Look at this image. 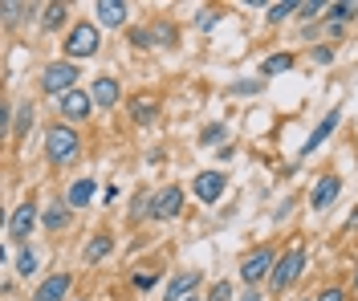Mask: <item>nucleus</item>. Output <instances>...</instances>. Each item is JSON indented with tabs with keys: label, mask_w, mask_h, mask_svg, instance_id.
I'll return each instance as SVG.
<instances>
[{
	"label": "nucleus",
	"mask_w": 358,
	"mask_h": 301,
	"mask_svg": "<svg viewBox=\"0 0 358 301\" xmlns=\"http://www.w3.org/2000/svg\"><path fill=\"white\" fill-rule=\"evenodd\" d=\"M98 45H102V33H98V24H73L69 29V37H66V57L69 61H78V57H94L98 53Z\"/></svg>",
	"instance_id": "f257e3e1"
},
{
	"label": "nucleus",
	"mask_w": 358,
	"mask_h": 301,
	"mask_svg": "<svg viewBox=\"0 0 358 301\" xmlns=\"http://www.w3.org/2000/svg\"><path fill=\"white\" fill-rule=\"evenodd\" d=\"M73 82H78V66H73V61H53V66H45V73H41V90L53 94V98L73 94Z\"/></svg>",
	"instance_id": "f03ea898"
},
{
	"label": "nucleus",
	"mask_w": 358,
	"mask_h": 301,
	"mask_svg": "<svg viewBox=\"0 0 358 301\" xmlns=\"http://www.w3.org/2000/svg\"><path fill=\"white\" fill-rule=\"evenodd\" d=\"M45 151L53 163H73L78 159V135L69 126H49L45 131Z\"/></svg>",
	"instance_id": "7ed1b4c3"
},
{
	"label": "nucleus",
	"mask_w": 358,
	"mask_h": 301,
	"mask_svg": "<svg viewBox=\"0 0 358 301\" xmlns=\"http://www.w3.org/2000/svg\"><path fill=\"white\" fill-rule=\"evenodd\" d=\"M301 265H306V253H301V249H289V253L273 265V277H268V285H273L277 293H281V289H289L293 281L301 277Z\"/></svg>",
	"instance_id": "20e7f679"
},
{
	"label": "nucleus",
	"mask_w": 358,
	"mask_h": 301,
	"mask_svg": "<svg viewBox=\"0 0 358 301\" xmlns=\"http://www.w3.org/2000/svg\"><path fill=\"white\" fill-rule=\"evenodd\" d=\"M241 277L248 285H257L261 277H273V253L268 249H257L252 256H245V265H241Z\"/></svg>",
	"instance_id": "39448f33"
},
{
	"label": "nucleus",
	"mask_w": 358,
	"mask_h": 301,
	"mask_svg": "<svg viewBox=\"0 0 358 301\" xmlns=\"http://www.w3.org/2000/svg\"><path fill=\"white\" fill-rule=\"evenodd\" d=\"M192 191L200 196L203 204H216V200L224 196V175L220 171H200V175L192 179Z\"/></svg>",
	"instance_id": "423d86ee"
},
{
	"label": "nucleus",
	"mask_w": 358,
	"mask_h": 301,
	"mask_svg": "<svg viewBox=\"0 0 358 301\" xmlns=\"http://www.w3.org/2000/svg\"><path fill=\"white\" fill-rule=\"evenodd\" d=\"M179 208H183V191L179 187H163L151 200V216L155 220H171V216H179Z\"/></svg>",
	"instance_id": "0eeeda50"
},
{
	"label": "nucleus",
	"mask_w": 358,
	"mask_h": 301,
	"mask_svg": "<svg viewBox=\"0 0 358 301\" xmlns=\"http://www.w3.org/2000/svg\"><path fill=\"white\" fill-rule=\"evenodd\" d=\"M69 285H73V277H69V273H57V277H45L41 285H37V293H33V301H66Z\"/></svg>",
	"instance_id": "6e6552de"
},
{
	"label": "nucleus",
	"mask_w": 358,
	"mask_h": 301,
	"mask_svg": "<svg viewBox=\"0 0 358 301\" xmlns=\"http://www.w3.org/2000/svg\"><path fill=\"white\" fill-rule=\"evenodd\" d=\"M90 110H94V98L82 90H73L62 98V115L69 118V122H82V118H90Z\"/></svg>",
	"instance_id": "1a4fd4ad"
},
{
	"label": "nucleus",
	"mask_w": 358,
	"mask_h": 301,
	"mask_svg": "<svg viewBox=\"0 0 358 301\" xmlns=\"http://www.w3.org/2000/svg\"><path fill=\"white\" fill-rule=\"evenodd\" d=\"M33 224H37V208L33 204H21V208L13 212V220H8V236L13 240H29Z\"/></svg>",
	"instance_id": "9d476101"
},
{
	"label": "nucleus",
	"mask_w": 358,
	"mask_h": 301,
	"mask_svg": "<svg viewBox=\"0 0 358 301\" xmlns=\"http://www.w3.org/2000/svg\"><path fill=\"white\" fill-rule=\"evenodd\" d=\"M338 191H342V179H334V175H326L322 184L313 187L310 204H313V208H317V212H322V208H330V204H334V200H338Z\"/></svg>",
	"instance_id": "9b49d317"
},
{
	"label": "nucleus",
	"mask_w": 358,
	"mask_h": 301,
	"mask_svg": "<svg viewBox=\"0 0 358 301\" xmlns=\"http://www.w3.org/2000/svg\"><path fill=\"white\" fill-rule=\"evenodd\" d=\"M90 98H94V106L110 110L114 102H118V82H114V78H98V82H94V90H90Z\"/></svg>",
	"instance_id": "f8f14e48"
},
{
	"label": "nucleus",
	"mask_w": 358,
	"mask_h": 301,
	"mask_svg": "<svg viewBox=\"0 0 358 301\" xmlns=\"http://www.w3.org/2000/svg\"><path fill=\"white\" fill-rule=\"evenodd\" d=\"M94 17L102 24H122L127 21V4H122V0H98V4H94Z\"/></svg>",
	"instance_id": "ddd939ff"
},
{
	"label": "nucleus",
	"mask_w": 358,
	"mask_h": 301,
	"mask_svg": "<svg viewBox=\"0 0 358 301\" xmlns=\"http://www.w3.org/2000/svg\"><path fill=\"white\" fill-rule=\"evenodd\" d=\"M334 126H338V110H330V115L322 118V126H313L310 142H306V147H301V151H306V155H313V151H317V147H322V142H326V139H330V135H334Z\"/></svg>",
	"instance_id": "4468645a"
},
{
	"label": "nucleus",
	"mask_w": 358,
	"mask_h": 301,
	"mask_svg": "<svg viewBox=\"0 0 358 301\" xmlns=\"http://www.w3.org/2000/svg\"><path fill=\"white\" fill-rule=\"evenodd\" d=\"M131 115H134V122H138V126L155 122V115H159V98H151V94L134 98V102H131Z\"/></svg>",
	"instance_id": "2eb2a0df"
},
{
	"label": "nucleus",
	"mask_w": 358,
	"mask_h": 301,
	"mask_svg": "<svg viewBox=\"0 0 358 301\" xmlns=\"http://www.w3.org/2000/svg\"><path fill=\"white\" fill-rule=\"evenodd\" d=\"M196 285H200V273H176V281L167 285V301H183Z\"/></svg>",
	"instance_id": "dca6fc26"
},
{
	"label": "nucleus",
	"mask_w": 358,
	"mask_h": 301,
	"mask_svg": "<svg viewBox=\"0 0 358 301\" xmlns=\"http://www.w3.org/2000/svg\"><path fill=\"white\" fill-rule=\"evenodd\" d=\"M90 200H94V179H78V184L69 187V208H86Z\"/></svg>",
	"instance_id": "f3484780"
},
{
	"label": "nucleus",
	"mask_w": 358,
	"mask_h": 301,
	"mask_svg": "<svg viewBox=\"0 0 358 301\" xmlns=\"http://www.w3.org/2000/svg\"><path fill=\"white\" fill-rule=\"evenodd\" d=\"M41 224H45L49 232L66 228V224H69V204H62V200H57V204H53V208H49V212L41 216Z\"/></svg>",
	"instance_id": "a211bd4d"
},
{
	"label": "nucleus",
	"mask_w": 358,
	"mask_h": 301,
	"mask_svg": "<svg viewBox=\"0 0 358 301\" xmlns=\"http://www.w3.org/2000/svg\"><path fill=\"white\" fill-rule=\"evenodd\" d=\"M106 253H110V236H94V240L86 244V260L90 265H98Z\"/></svg>",
	"instance_id": "6ab92c4d"
},
{
	"label": "nucleus",
	"mask_w": 358,
	"mask_h": 301,
	"mask_svg": "<svg viewBox=\"0 0 358 301\" xmlns=\"http://www.w3.org/2000/svg\"><path fill=\"white\" fill-rule=\"evenodd\" d=\"M293 66V53H277V57H268L265 66H261V73L265 78H273V73H285Z\"/></svg>",
	"instance_id": "aec40b11"
},
{
	"label": "nucleus",
	"mask_w": 358,
	"mask_h": 301,
	"mask_svg": "<svg viewBox=\"0 0 358 301\" xmlns=\"http://www.w3.org/2000/svg\"><path fill=\"white\" fill-rule=\"evenodd\" d=\"M297 8H301V4H293V0H289V4H273V8H268V21H273V24H281L285 17H293Z\"/></svg>",
	"instance_id": "412c9836"
},
{
	"label": "nucleus",
	"mask_w": 358,
	"mask_h": 301,
	"mask_svg": "<svg viewBox=\"0 0 358 301\" xmlns=\"http://www.w3.org/2000/svg\"><path fill=\"white\" fill-rule=\"evenodd\" d=\"M326 13H330L334 21H355V17H358V4H330Z\"/></svg>",
	"instance_id": "4be33fe9"
},
{
	"label": "nucleus",
	"mask_w": 358,
	"mask_h": 301,
	"mask_svg": "<svg viewBox=\"0 0 358 301\" xmlns=\"http://www.w3.org/2000/svg\"><path fill=\"white\" fill-rule=\"evenodd\" d=\"M62 21H66V4H49L45 8V29H57Z\"/></svg>",
	"instance_id": "5701e85b"
},
{
	"label": "nucleus",
	"mask_w": 358,
	"mask_h": 301,
	"mask_svg": "<svg viewBox=\"0 0 358 301\" xmlns=\"http://www.w3.org/2000/svg\"><path fill=\"white\" fill-rule=\"evenodd\" d=\"M17 269H21L24 277H29V273H33V269H37V253H33V249H24V253L17 256Z\"/></svg>",
	"instance_id": "b1692460"
},
{
	"label": "nucleus",
	"mask_w": 358,
	"mask_h": 301,
	"mask_svg": "<svg viewBox=\"0 0 358 301\" xmlns=\"http://www.w3.org/2000/svg\"><path fill=\"white\" fill-rule=\"evenodd\" d=\"M208 301H232V285H228V281H220V285H212V293H208Z\"/></svg>",
	"instance_id": "393cba45"
},
{
	"label": "nucleus",
	"mask_w": 358,
	"mask_h": 301,
	"mask_svg": "<svg viewBox=\"0 0 358 301\" xmlns=\"http://www.w3.org/2000/svg\"><path fill=\"white\" fill-rule=\"evenodd\" d=\"M17 135H24V131H29V126H33V106H21V110H17Z\"/></svg>",
	"instance_id": "a878e982"
},
{
	"label": "nucleus",
	"mask_w": 358,
	"mask_h": 301,
	"mask_svg": "<svg viewBox=\"0 0 358 301\" xmlns=\"http://www.w3.org/2000/svg\"><path fill=\"white\" fill-rule=\"evenodd\" d=\"M313 61H317V66H330V61H334V49H330V45H317V49H313Z\"/></svg>",
	"instance_id": "bb28decb"
},
{
	"label": "nucleus",
	"mask_w": 358,
	"mask_h": 301,
	"mask_svg": "<svg viewBox=\"0 0 358 301\" xmlns=\"http://www.w3.org/2000/svg\"><path fill=\"white\" fill-rule=\"evenodd\" d=\"M252 90H261V82H248V78H241V82L232 86V94H252Z\"/></svg>",
	"instance_id": "cd10ccee"
},
{
	"label": "nucleus",
	"mask_w": 358,
	"mask_h": 301,
	"mask_svg": "<svg viewBox=\"0 0 358 301\" xmlns=\"http://www.w3.org/2000/svg\"><path fill=\"white\" fill-rule=\"evenodd\" d=\"M342 298H346V293L334 285V289H322V298H317V301H342Z\"/></svg>",
	"instance_id": "c85d7f7f"
},
{
	"label": "nucleus",
	"mask_w": 358,
	"mask_h": 301,
	"mask_svg": "<svg viewBox=\"0 0 358 301\" xmlns=\"http://www.w3.org/2000/svg\"><path fill=\"white\" fill-rule=\"evenodd\" d=\"M134 285H138V289H151L155 277H151V273H134Z\"/></svg>",
	"instance_id": "c756f323"
},
{
	"label": "nucleus",
	"mask_w": 358,
	"mask_h": 301,
	"mask_svg": "<svg viewBox=\"0 0 358 301\" xmlns=\"http://www.w3.org/2000/svg\"><path fill=\"white\" fill-rule=\"evenodd\" d=\"M297 13H301V17H313V13H322V4H317V0H310V4H301Z\"/></svg>",
	"instance_id": "7c9ffc66"
},
{
	"label": "nucleus",
	"mask_w": 358,
	"mask_h": 301,
	"mask_svg": "<svg viewBox=\"0 0 358 301\" xmlns=\"http://www.w3.org/2000/svg\"><path fill=\"white\" fill-rule=\"evenodd\" d=\"M224 135V126H208V131H203V142H216Z\"/></svg>",
	"instance_id": "2f4dec72"
},
{
	"label": "nucleus",
	"mask_w": 358,
	"mask_h": 301,
	"mask_svg": "<svg viewBox=\"0 0 358 301\" xmlns=\"http://www.w3.org/2000/svg\"><path fill=\"white\" fill-rule=\"evenodd\" d=\"M241 301H261V293H257V289H248V293H245Z\"/></svg>",
	"instance_id": "473e14b6"
},
{
	"label": "nucleus",
	"mask_w": 358,
	"mask_h": 301,
	"mask_svg": "<svg viewBox=\"0 0 358 301\" xmlns=\"http://www.w3.org/2000/svg\"><path fill=\"white\" fill-rule=\"evenodd\" d=\"M346 224H350V228H358V208L350 212V220H346Z\"/></svg>",
	"instance_id": "72a5a7b5"
},
{
	"label": "nucleus",
	"mask_w": 358,
	"mask_h": 301,
	"mask_svg": "<svg viewBox=\"0 0 358 301\" xmlns=\"http://www.w3.org/2000/svg\"><path fill=\"white\" fill-rule=\"evenodd\" d=\"M183 301H200V298H196V293H192V298H183Z\"/></svg>",
	"instance_id": "f704fd0d"
}]
</instances>
